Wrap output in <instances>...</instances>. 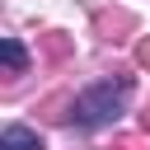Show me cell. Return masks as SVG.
<instances>
[{
	"mask_svg": "<svg viewBox=\"0 0 150 150\" xmlns=\"http://www.w3.org/2000/svg\"><path fill=\"white\" fill-rule=\"evenodd\" d=\"M0 61H5V70H28V52H23V42L19 38H0Z\"/></svg>",
	"mask_w": 150,
	"mask_h": 150,
	"instance_id": "3",
	"label": "cell"
},
{
	"mask_svg": "<svg viewBox=\"0 0 150 150\" xmlns=\"http://www.w3.org/2000/svg\"><path fill=\"white\" fill-rule=\"evenodd\" d=\"M127 98H131V80H127V75H117V80H98V84H89L84 94H75V103H70V122L84 127V131L108 127V122L127 108Z\"/></svg>",
	"mask_w": 150,
	"mask_h": 150,
	"instance_id": "1",
	"label": "cell"
},
{
	"mask_svg": "<svg viewBox=\"0 0 150 150\" xmlns=\"http://www.w3.org/2000/svg\"><path fill=\"white\" fill-rule=\"evenodd\" d=\"M0 150H42V136L33 131V127H5L0 131Z\"/></svg>",
	"mask_w": 150,
	"mask_h": 150,
	"instance_id": "2",
	"label": "cell"
}]
</instances>
